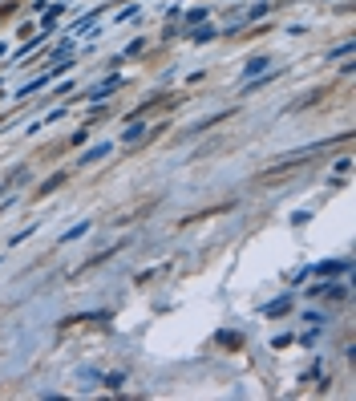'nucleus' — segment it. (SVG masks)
<instances>
[{"label": "nucleus", "mask_w": 356, "mask_h": 401, "mask_svg": "<svg viewBox=\"0 0 356 401\" xmlns=\"http://www.w3.org/2000/svg\"><path fill=\"white\" fill-rule=\"evenodd\" d=\"M61 183H65V174H53V179H45V183H41V187H37V195H41V199H45V195H53V190L61 187Z\"/></svg>", "instance_id": "nucleus-1"}, {"label": "nucleus", "mask_w": 356, "mask_h": 401, "mask_svg": "<svg viewBox=\"0 0 356 401\" xmlns=\"http://www.w3.org/2000/svg\"><path fill=\"white\" fill-rule=\"evenodd\" d=\"M142 134H146V122H130V130H126L121 138H126V142H138Z\"/></svg>", "instance_id": "nucleus-2"}, {"label": "nucleus", "mask_w": 356, "mask_h": 401, "mask_svg": "<svg viewBox=\"0 0 356 401\" xmlns=\"http://www.w3.org/2000/svg\"><path fill=\"white\" fill-rule=\"evenodd\" d=\"M105 154H110V146L101 142V146H94V150H85V158H81V163H97V158H105Z\"/></svg>", "instance_id": "nucleus-3"}]
</instances>
